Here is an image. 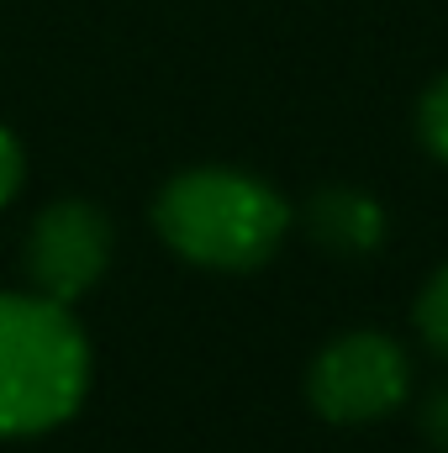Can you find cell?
<instances>
[{
  "instance_id": "2",
  "label": "cell",
  "mask_w": 448,
  "mask_h": 453,
  "mask_svg": "<svg viewBox=\"0 0 448 453\" xmlns=\"http://www.w3.org/2000/svg\"><path fill=\"white\" fill-rule=\"evenodd\" d=\"M90 385V342L48 296H0V438L58 427Z\"/></svg>"
},
{
  "instance_id": "9",
  "label": "cell",
  "mask_w": 448,
  "mask_h": 453,
  "mask_svg": "<svg viewBox=\"0 0 448 453\" xmlns=\"http://www.w3.org/2000/svg\"><path fill=\"white\" fill-rule=\"evenodd\" d=\"M16 185H21V148H16V137L0 127V206L16 196Z\"/></svg>"
},
{
  "instance_id": "6",
  "label": "cell",
  "mask_w": 448,
  "mask_h": 453,
  "mask_svg": "<svg viewBox=\"0 0 448 453\" xmlns=\"http://www.w3.org/2000/svg\"><path fill=\"white\" fill-rule=\"evenodd\" d=\"M417 333L428 338L433 353L448 358V264L422 285V296H417Z\"/></svg>"
},
{
  "instance_id": "8",
  "label": "cell",
  "mask_w": 448,
  "mask_h": 453,
  "mask_svg": "<svg viewBox=\"0 0 448 453\" xmlns=\"http://www.w3.org/2000/svg\"><path fill=\"white\" fill-rule=\"evenodd\" d=\"M417 433L428 438V449L448 453V385L428 390V401H422V411H417Z\"/></svg>"
},
{
  "instance_id": "4",
  "label": "cell",
  "mask_w": 448,
  "mask_h": 453,
  "mask_svg": "<svg viewBox=\"0 0 448 453\" xmlns=\"http://www.w3.org/2000/svg\"><path fill=\"white\" fill-rule=\"evenodd\" d=\"M112 264V222L106 211H96L90 201H53L27 237V274L37 285V296L69 306L85 290H96V280Z\"/></svg>"
},
{
  "instance_id": "7",
  "label": "cell",
  "mask_w": 448,
  "mask_h": 453,
  "mask_svg": "<svg viewBox=\"0 0 448 453\" xmlns=\"http://www.w3.org/2000/svg\"><path fill=\"white\" fill-rule=\"evenodd\" d=\"M417 132H422V142L448 164V74H438V80L428 85V96H422V106H417Z\"/></svg>"
},
{
  "instance_id": "3",
  "label": "cell",
  "mask_w": 448,
  "mask_h": 453,
  "mask_svg": "<svg viewBox=\"0 0 448 453\" xmlns=\"http://www.w3.org/2000/svg\"><path fill=\"white\" fill-rule=\"evenodd\" d=\"M406 395H412V358L385 333H343L312 358V374H306L312 411L343 427L380 422Z\"/></svg>"
},
{
  "instance_id": "1",
  "label": "cell",
  "mask_w": 448,
  "mask_h": 453,
  "mask_svg": "<svg viewBox=\"0 0 448 453\" xmlns=\"http://www.w3.org/2000/svg\"><path fill=\"white\" fill-rule=\"evenodd\" d=\"M158 237L201 269H259L285 226L290 206L274 185L243 169H190L158 190Z\"/></svg>"
},
{
  "instance_id": "5",
  "label": "cell",
  "mask_w": 448,
  "mask_h": 453,
  "mask_svg": "<svg viewBox=\"0 0 448 453\" xmlns=\"http://www.w3.org/2000/svg\"><path fill=\"white\" fill-rule=\"evenodd\" d=\"M306 232L328 253L359 258V253H375L385 242V206L353 185H322L306 201Z\"/></svg>"
}]
</instances>
